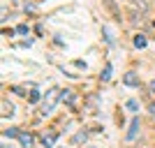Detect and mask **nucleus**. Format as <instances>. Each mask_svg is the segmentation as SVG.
I'll return each instance as SVG.
<instances>
[{
    "label": "nucleus",
    "mask_w": 155,
    "mask_h": 148,
    "mask_svg": "<svg viewBox=\"0 0 155 148\" xmlns=\"http://www.w3.org/2000/svg\"><path fill=\"white\" fill-rule=\"evenodd\" d=\"M58 100H60V90H58V88L49 90V93H46V97H44V102H42V116H49V113L56 109Z\"/></svg>",
    "instance_id": "nucleus-1"
},
{
    "label": "nucleus",
    "mask_w": 155,
    "mask_h": 148,
    "mask_svg": "<svg viewBox=\"0 0 155 148\" xmlns=\"http://www.w3.org/2000/svg\"><path fill=\"white\" fill-rule=\"evenodd\" d=\"M139 125H141V123H139V118H132V123H130V130H127V134H125V139H127V141H134V139H137Z\"/></svg>",
    "instance_id": "nucleus-2"
},
{
    "label": "nucleus",
    "mask_w": 155,
    "mask_h": 148,
    "mask_svg": "<svg viewBox=\"0 0 155 148\" xmlns=\"http://www.w3.org/2000/svg\"><path fill=\"white\" fill-rule=\"evenodd\" d=\"M19 141H21V146H23V148H35V136L28 134V132H21Z\"/></svg>",
    "instance_id": "nucleus-3"
},
{
    "label": "nucleus",
    "mask_w": 155,
    "mask_h": 148,
    "mask_svg": "<svg viewBox=\"0 0 155 148\" xmlns=\"http://www.w3.org/2000/svg\"><path fill=\"white\" fill-rule=\"evenodd\" d=\"M2 118H12L14 116V104L12 102H7V100H2Z\"/></svg>",
    "instance_id": "nucleus-4"
},
{
    "label": "nucleus",
    "mask_w": 155,
    "mask_h": 148,
    "mask_svg": "<svg viewBox=\"0 0 155 148\" xmlns=\"http://www.w3.org/2000/svg\"><path fill=\"white\" fill-rule=\"evenodd\" d=\"M123 81H125V86H139V79H137L134 72H127L123 77Z\"/></svg>",
    "instance_id": "nucleus-5"
},
{
    "label": "nucleus",
    "mask_w": 155,
    "mask_h": 148,
    "mask_svg": "<svg viewBox=\"0 0 155 148\" xmlns=\"http://www.w3.org/2000/svg\"><path fill=\"white\" fill-rule=\"evenodd\" d=\"M146 44H148V39L143 37V35H137V37H134V46H137V49H143Z\"/></svg>",
    "instance_id": "nucleus-6"
},
{
    "label": "nucleus",
    "mask_w": 155,
    "mask_h": 148,
    "mask_svg": "<svg viewBox=\"0 0 155 148\" xmlns=\"http://www.w3.org/2000/svg\"><path fill=\"white\" fill-rule=\"evenodd\" d=\"M130 2H132L134 7H139L141 12H146V9H148V0H130Z\"/></svg>",
    "instance_id": "nucleus-7"
},
{
    "label": "nucleus",
    "mask_w": 155,
    "mask_h": 148,
    "mask_svg": "<svg viewBox=\"0 0 155 148\" xmlns=\"http://www.w3.org/2000/svg\"><path fill=\"white\" fill-rule=\"evenodd\" d=\"M2 134H5V136H19L21 132H19V130H16V127H9V130H5Z\"/></svg>",
    "instance_id": "nucleus-8"
},
{
    "label": "nucleus",
    "mask_w": 155,
    "mask_h": 148,
    "mask_svg": "<svg viewBox=\"0 0 155 148\" xmlns=\"http://www.w3.org/2000/svg\"><path fill=\"white\" fill-rule=\"evenodd\" d=\"M81 141H86V132H81V134H77L72 139V143H81Z\"/></svg>",
    "instance_id": "nucleus-9"
},
{
    "label": "nucleus",
    "mask_w": 155,
    "mask_h": 148,
    "mask_svg": "<svg viewBox=\"0 0 155 148\" xmlns=\"http://www.w3.org/2000/svg\"><path fill=\"white\" fill-rule=\"evenodd\" d=\"M102 79H104V81H109V79H111V65H107V70H104Z\"/></svg>",
    "instance_id": "nucleus-10"
},
{
    "label": "nucleus",
    "mask_w": 155,
    "mask_h": 148,
    "mask_svg": "<svg viewBox=\"0 0 155 148\" xmlns=\"http://www.w3.org/2000/svg\"><path fill=\"white\" fill-rule=\"evenodd\" d=\"M35 102H39V93H37V90H32V93H30V104H35Z\"/></svg>",
    "instance_id": "nucleus-11"
},
{
    "label": "nucleus",
    "mask_w": 155,
    "mask_h": 148,
    "mask_svg": "<svg viewBox=\"0 0 155 148\" xmlns=\"http://www.w3.org/2000/svg\"><path fill=\"white\" fill-rule=\"evenodd\" d=\"M137 107H139V104H137V100H130V102H127V109L137 111Z\"/></svg>",
    "instance_id": "nucleus-12"
},
{
    "label": "nucleus",
    "mask_w": 155,
    "mask_h": 148,
    "mask_svg": "<svg viewBox=\"0 0 155 148\" xmlns=\"http://www.w3.org/2000/svg\"><path fill=\"white\" fill-rule=\"evenodd\" d=\"M16 32H19V35H26V32H28V26H19V28H16Z\"/></svg>",
    "instance_id": "nucleus-13"
},
{
    "label": "nucleus",
    "mask_w": 155,
    "mask_h": 148,
    "mask_svg": "<svg viewBox=\"0 0 155 148\" xmlns=\"http://www.w3.org/2000/svg\"><path fill=\"white\" fill-rule=\"evenodd\" d=\"M148 88H150V90L155 93V81H150V84H148Z\"/></svg>",
    "instance_id": "nucleus-14"
},
{
    "label": "nucleus",
    "mask_w": 155,
    "mask_h": 148,
    "mask_svg": "<svg viewBox=\"0 0 155 148\" xmlns=\"http://www.w3.org/2000/svg\"><path fill=\"white\" fill-rule=\"evenodd\" d=\"M44 148H49V146H44Z\"/></svg>",
    "instance_id": "nucleus-15"
}]
</instances>
